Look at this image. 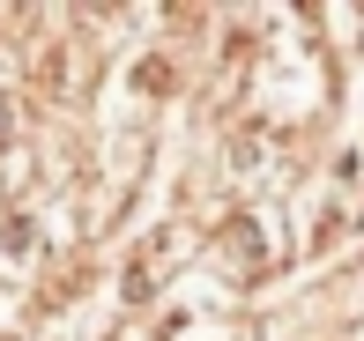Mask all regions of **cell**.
<instances>
[{
    "mask_svg": "<svg viewBox=\"0 0 364 341\" xmlns=\"http://www.w3.org/2000/svg\"><path fill=\"white\" fill-rule=\"evenodd\" d=\"M178 245H186V230H156L134 259H127V304H149V297L164 289V259H171Z\"/></svg>",
    "mask_w": 364,
    "mask_h": 341,
    "instance_id": "obj_1",
    "label": "cell"
}]
</instances>
